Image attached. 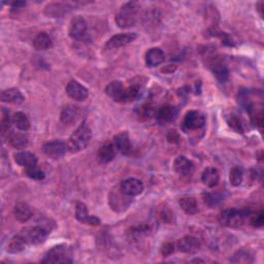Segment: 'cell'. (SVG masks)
<instances>
[{
	"label": "cell",
	"instance_id": "6da1fadb",
	"mask_svg": "<svg viewBox=\"0 0 264 264\" xmlns=\"http://www.w3.org/2000/svg\"><path fill=\"white\" fill-rule=\"evenodd\" d=\"M92 138V131L86 122H82L70 136L68 146L70 153H78L88 146Z\"/></svg>",
	"mask_w": 264,
	"mask_h": 264
},
{
	"label": "cell",
	"instance_id": "7a4b0ae2",
	"mask_svg": "<svg viewBox=\"0 0 264 264\" xmlns=\"http://www.w3.org/2000/svg\"><path fill=\"white\" fill-rule=\"evenodd\" d=\"M138 10L140 6L138 2H130L125 4L114 16L116 24L122 29L136 26L138 18Z\"/></svg>",
	"mask_w": 264,
	"mask_h": 264
},
{
	"label": "cell",
	"instance_id": "3957f363",
	"mask_svg": "<svg viewBox=\"0 0 264 264\" xmlns=\"http://www.w3.org/2000/svg\"><path fill=\"white\" fill-rule=\"evenodd\" d=\"M251 212L246 208H228L221 212L219 222L228 228H240L250 217Z\"/></svg>",
	"mask_w": 264,
	"mask_h": 264
},
{
	"label": "cell",
	"instance_id": "277c9868",
	"mask_svg": "<svg viewBox=\"0 0 264 264\" xmlns=\"http://www.w3.org/2000/svg\"><path fill=\"white\" fill-rule=\"evenodd\" d=\"M42 263H72V252L70 248L66 244H58L50 249L44 259Z\"/></svg>",
	"mask_w": 264,
	"mask_h": 264
},
{
	"label": "cell",
	"instance_id": "5b68a950",
	"mask_svg": "<svg viewBox=\"0 0 264 264\" xmlns=\"http://www.w3.org/2000/svg\"><path fill=\"white\" fill-rule=\"evenodd\" d=\"M50 231L42 226H31L23 229L19 234L27 244L38 246L46 242Z\"/></svg>",
	"mask_w": 264,
	"mask_h": 264
},
{
	"label": "cell",
	"instance_id": "8992f818",
	"mask_svg": "<svg viewBox=\"0 0 264 264\" xmlns=\"http://www.w3.org/2000/svg\"><path fill=\"white\" fill-rule=\"evenodd\" d=\"M206 117L204 114L198 110H190L185 114V118L182 123V129L185 132L198 130L204 126Z\"/></svg>",
	"mask_w": 264,
	"mask_h": 264
},
{
	"label": "cell",
	"instance_id": "52a82bcc",
	"mask_svg": "<svg viewBox=\"0 0 264 264\" xmlns=\"http://www.w3.org/2000/svg\"><path fill=\"white\" fill-rule=\"evenodd\" d=\"M70 36L74 40H85L88 36V24L80 16H76L70 25Z\"/></svg>",
	"mask_w": 264,
	"mask_h": 264
},
{
	"label": "cell",
	"instance_id": "ba28073f",
	"mask_svg": "<svg viewBox=\"0 0 264 264\" xmlns=\"http://www.w3.org/2000/svg\"><path fill=\"white\" fill-rule=\"evenodd\" d=\"M42 150L48 158L57 160L64 157L66 152L68 151V144L62 140H53L44 144Z\"/></svg>",
	"mask_w": 264,
	"mask_h": 264
},
{
	"label": "cell",
	"instance_id": "9c48e42d",
	"mask_svg": "<svg viewBox=\"0 0 264 264\" xmlns=\"http://www.w3.org/2000/svg\"><path fill=\"white\" fill-rule=\"evenodd\" d=\"M138 36L136 33H120V34H116L114 36H112L104 46V48L106 51H112V50H117L120 48H123L127 44H129L130 42H134L136 40Z\"/></svg>",
	"mask_w": 264,
	"mask_h": 264
},
{
	"label": "cell",
	"instance_id": "30bf717a",
	"mask_svg": "<svg viewBox=\"0 0 264 264\" xmlns=\"http://www.w3.org/2000/svg\"><path fill=\"white\" fill-rule=\"evenodd\" d=\"M130 196L124 194L121 189L119 188L118 190L116 191H112L110 195V208L117 212H123L125 210L130 202H131V200L129 198Z\"/></svg>",
	"mask_w": 264,
	"mask_h": 264
},
{
	"label": "cell",
	"instance_id": "8fae6325",
	"mask_svg": "<svg viewBox=\"0 0 264 264\" xmlns=\"http://www.w3.org/2000/svg\"><path fill=\"white\" fill-rule=\"evenodd\" d=\"M119 188L124 194L130 197H134L142 194L144 189V186L140 180L136 178H129L121 182Z\"/></svg>",
	"mask_w": 264,
	"mask_h": 264
},
{
	"label": "cell",
	"instance_id": "7c38bea8",
	"mask_svg": "<svg viewBox=\"0 0 264 264\" xmlns=\"http://www.w3.org/2000/svg\"><path fill=\"white\" fill-rule=\"evenodd\" d=\"M66 93L76 102H84L89 95L88 89L76 80H70L68 86H66Z\"/></svg>",
	"mask_w": 264,
	"mask_h": 264
},
{
	"label": "cell",
	"instance_id": "4fadbf2b",
	"mask_svg": "<svg viewBox=\"0 0 264 264\" xmlns=\"http://www.w3.org/2000/svg\"><path fill=\"white\" fill-rule=\"evenodd\" d=\"M76 218L82 224L92 226H98L102 223L100 219H98L94 216H90L87 206L82 202H76Z\"/></svg>",
	"mask_w": 264,
	"mask_h": 264
},
{
	"label": "cell",
	"instance_id": "5bb4252c",
	"mask_svg": "<svg viewBox=\"0 0 264 264\" xmlns=\"http://www.w3.org/2000/svg\"><path fill=\"white\" fill-rule=\"evenodd\" d=\"M202 242L195 236H187L182 238L178 242V249L182 253H186V254H194L198 250L200 249Z\"/></svg>",
	"mask_w": 264,
	"mask_h": 264
},
{
	"label": "cell",
	"instance_id": "9a60e30c",
	"mask_svg": "<svg viewBox=\"0 0 264 264\" xmlns=\"http://www.w3.org/2000/svg\"><path fill=\"white\" fill-rule=\"evenodd\" d=\"M174 168L182 176H190L195 170V165L193 161L180 155L176 158L174 162Z\"/></svg>",
	"mask_w": 264,
	"mask_h": 264
},
{
	"label": "cell",
	"instance_id": "2e32d148",
	"mask_svg": "<svg viewBox=\"0 0 264 264\" xmlns=\"http://www.w3.org/2000/svg\"><path fill=\"white\" fill-rule=\"evenodd\" d=\"M106 93L114 102H125V87L120 80L110 82L106 87Z\"/></svg>",
	"mask_w": 264,
	"mask_h": 264
},
{
	"label": "cell",
	"instance_id": "e0dca14e",
	"mask_svg": "<svg viewBox=\"0 0 264 264\" xmlns=\"http://www.w3.org/2000/svg\"><path fill=\"white\" fill-rule=\"evenodd\" d=\"M114 144L117 148V151L122 153L123 155H130L134 151V146L130 142V138L128 132L122 131L119 134L114 138Z\"/></svg>",
	"mask_w": 264,
	"mask_h": 264
},
{
	"label": "cell",
	"instance_id": "ac0fdd59",
	"mask_svg": "<svg viewBox=\"0 0 264 264\" xmlns=\"http://www.w3.org/2000/svg\"><path fill=\"white\" fill-rule=\"evenodd\" d=\"M117 155V148L112 142H104L97 152V161L100 164H108L112 162Z\"/></svg>",
	"mask_w": 264,
	"mask_h": 264
},
{
	"label": "cell",
	"instance_id": "d6986e66",
	"mask_svg": "<svg viewBox=\"0 0 264 264\" xmlns=\"http://www.w3.org/2000/svg\"><path fill=\"white\" fill-rule=\"evenodd\" d=\"M80 110L78 106L68 104L63 106L60 114V119L61 122L64 123L65 125H70L76 122V120L80 118Z\"/></svg>",
	"mask_w": 264,
	"mask_h": 264
},
{
	"label": "cell",
	"instance_id": "ffe728a7",
	"mask_svg": "<svg viewBox=\"0 0 264 264\" xmlns=\"http://www.w3.org/2000/svg\"><path fill=\"white\" fill-rule=\"evenodd\" d=\"M178 114V110L170 104H165L159 108L156 112V119L160 123L172 122Z\"/></svg>",
	"mask_w": 264,
	"mask_h": 264
},
{
	"label": "cell",
	"instance_id": "44dd1931",
	"mask_svg": "<svg viewBox=\"0 0 264 264\" xmlns=\"http://www.w3.org/2000/svg\"><path fill=\"white\" fill-rule=\"evenodd\" d=\"M146 64L148 68H156L165 60L164 52L159 48H152L146 53Z\"/></svg>",
	"mask_w": 264,
	"mask_h": 264
},
{
	"label": "cell",
	"instance_id": "7402d4cb",
	"mask_svg": "<svg viewBox=\"0 0 264 264\" xmlns=\"http://www.w3.org/2000/svg\"><path fill=\"white\" fill-rule=\"evenodd\" d=\"M14 159L16 164L25 168L36 166V164H38V157L34 154H32L27 151L16 153L14 155Z\"/></svg>",
	"mask_w": 264,
	"mask_h": 264
},
{
	"label": "cell",
	"instance_id": "603a6c76",
	"mask_svg": "<svg viewBox=\"0 0 264 264\" xmlns=\"http://www.w3.org/2000/svg\"><path fill=\"white\" fill-rule=\"evenodd\" d=\"M24 100H25V97L19 89L10 88V89H6V90L2 92V102L19 106V104H23Z\"/></svg>",
	"mask_w": 264,
	"mask_h": 264
},
{
	"label": "cell",
	"instance_id": "cb8c5ba5",
	"mask_svg": "<svg viewBox=\"0 0 264 264\" xmlns=\"http://www.w3.org/2000/svg\"><path fill=\"white\" fill-rule=\"evenodd\" d=\"M14 214V218L16 219V221H19L21 223H25L29 221L33 216V212H32L31 206L27 202H18L16 204Z\"/></svg>",
	"mask_w": 264,
	"mask_h": 264
},
{
	"label": "cell",
	"instance_id": "d4e9b609",
	"mask_svg": "<svg viewBox=\"0 0 264 264\" xmlns=\"http://www.w3.org/2000/svg\"><path fill=\"white\" fill-rule=\"evenodd\" d=\"M202 183L208 188L216 187L219 184L220 180V174L218 170L214 168H206L202 174Z\"/></svg>",
	"mask_w": 264,
	"mask_h": 264
},
{
	"label": "cell",
	"instance_id": "484cf974",
	"mask_svg": "<svg viewBox=\"0 0 264 264\" xmlns=\"http://www.w3.org/2000/svg\"><path fill=\"white\" fill-rule=\"evenodd\" d=\"M210 64V68H212V72L214 76H216L217 80L220 82H225L229 78V70L226 66L220 60L216 58H212V61Z\"/></svg>",
	"mask_w": 264,
	"mask_h": 264
},
{
	"label": "cell",
	"instance_id": "4316f807",
	"mask_svg": "<svg viewBox=\"0 0 264 264\" xmlns=\"http://www.w3.org/2000/svg\"><path fill=\"white\" fill-rule=\"evenodd\" d=\"M70 8H72L70 4L54 2V4H50L48 6H46L44 12L46 16H51V18H58V16H61L65 12H68Z\"/></svg>",
	"mask_w": 264,
	"mask_h": 264
},
{
	"label": "cell",
	"instance_id": "83f0119b",
	"mask_svg": "<svg viewBox=\"0 0 264 264\" xmlns=\"http://www.w3.org/2000/svg\"><path fill=\"white\" fill-rule=\"evenodd\" d=\"M10 144L16 148V150H23L28 146V138L21 132H10L6 138Z\"/></svg>",
	"mask_w": 264,
	"mask_h": 264
},
{
	"label": "cell",
	"instance_id": "f1b7e54d",
	"mask_svg": "<svg viewBox=\"0 0 264 264\" xmlns=\"http://www.w3.org/2000/svg\"><path fill=\"white\" fill-rule=\"evenodd\" d=\"M180 208L188 214H195L198 212V204L194 197L192 196H183L178 200Z\"/></svg>",
	"mask_w": 264,
	"mask_h": 264
},
{
	"label": "cell",
	"instance_id": "f546056e",
	"mask_svg": "<svg viewBox=\"0 0 264 264\" xmlns=\"http://www.w3.org/2000/svg\"><path fill=\"white\" fill-rule=\"evenodd\" d=\"M33 46L38 51H46L53 46V42L50 36L46 32H40L36 38L33 40Z\"/></svg>",
	"mask_w": 264,
	"mask_h": 264
},
{
	"label": "cell",
	"instance_id": "4dcf8cb0",
	"mask_svg": "<svg viewBox=\"0 0 264 264\" xmlns=\"http://www.w3.org/2000/svg\"><path fill=\"white\" fill-rule=\"evenodd\" d=\"M150 232H151V227L146 224H142V225L131 227L128 230V236L131 240H138L150 234Z\"/></svg>",
	"mask_w": 264,
	"mask_h": 264
},
{
	"label": "cell",
	"instance_id": "1f68e13d",
	"mask_svg": "<svg viewBox=\"0 0 264 264\" xmlns=\"http://www.w3.org/2000/svg\"><path fill=\"white\" fill-rule=\"evenodd\" d=\"M26 246H28V244H26L24 238L20 234H16L10 240L8 246V252L12 253V254L20 253V252L25 250Z\"/></svg>",
	"mask_w": 264,
	"mask_h": 264
},
{
	"label": "cell",
	"instance_id": "d6a6232c",
	"mask_svg": "<svg viewBox=\"0 0 264 264\" xmlns=\"http://www.w3.org/2000/svg\"><path fill=\"white\" fill-rule=\"evenodd\" d=\"M12 124L21 131H28L30 129V121L27 116L22 112H16L12 116Z\"/></svg>",
	"mask_w": 264,
	"mask_h": 264
},
{
	"label": "cell",
	"instance_id": "836d02e7",
	"mask_svg": "<svg viewBox=\"0 0 264 264\" xmlns=\"http://www.w3.org/2000/svg\"><path fill=\"white\" fill-rule=\"evenodd\" d=\"M229 180H230V184L234 187H238L240 185H242V180H244L242 168L240 166H234L231 168Z\"/></svg>",
	"mask_w": 264,
	"mask_h": 264
},
{
	"label": "cell",
	"instance_id": "e575fe53",
	"mask_svg": "<svg viewBox=\"0 0 264 264\" xmlns=\"http://www.w3.org/2000/svg\"><path fill=\"white\" fill-rule=\"evenodd\" d=\"M10 123H12V120L10 118V112L6 108H2V136H8V134L12 132L10 130Z\"/></svg>",
	"mask_w": 264,
	"mask_h": 264
},
{
	"label": "cell",
	"instance_id": "d590c367",
	"mask_svg": "<svg viewBox=\"0 0 264 264\" xmlns=\"http://www.w3.org/2000/svg\"><path fill=\"white\" fill-rule=\"evenodd\" d=\"M230 261L234 263H251L253 262V258L248 251L240 250L230 259Z\"/></svg>",
	"mask_w": 264,
	"mask_h": 264
},
{
	"label": "cell",
	"instance_id": "8d00e7d4",
	"mask_svg": "<svg viewBox=\"0 0 264 264\" xmlns=\"http://www.w3.org/2000/svg\"><path fill=\"white\" fill-rule=\"evenodd\" d=\"M159 217L164 223L166 224H174L176 221L174 214L168 206H163L159 210Z\"/></svg>",
	"mask_w": 264,
	"mask_h": 264
},
{
	"label": "cell",
	"instance_id": "74e56055",
	"mask_svg": "<svg viewBox=\"0 0 264 264\" xmlns=\"http://www.w3.org/2000/svg\"><path fill=\"white\" fill-rule=\"evenodd\" d=\"M204 202L210 206V208H214L218 206L221 200H222V196L219 193H204Z\"/></svg>",
	"mask_w": 264,
	"mask_h": 264
},
{
	"label": "cell",
	"instance_id": "f35d334b",
	"mask_svg": "<svg viewBox=\"0 0 264 264\" xmlns=\"http://www.w3.org/2000/svg\"><path fill=\"white\" fill-rule=\"evenodd\" d=\"M228 124L229 126L232 128L234 130H236L238 134H244V122L242 120L238 117L236 114H232L230 117V119L228 120Z\"/></svg>",
	"mask_w": 264,
	"mask_h": 264
},
{
	"label": "cell",
	"instance_id": "ab89813d",
	"mask_svg": "<svg viewBox=\"0 0 264 264\" xmlns=\"http://www.w3.org/2000/svg\"><path fill=\"white\" fill-rule=\"evenodd\" d=\"M25 174L32 178V180H42L44 178V174L42 170H40L38 166H33V168H25Z\"/></svg>",
	"mask_w": 264,
	"mask_h": 264
},
{
	"label": "cell",
	"instance_id": "60d3db41",
	"mask_svg": "<svg viewBox=\"0 0 264 264\" xmlns=\"http://www.w3.org/2000/svg\"><path fill=\"white\" fill-rule=\"evenodd\" d=\"M250 222L254 227H261L263 225L264 222V217H263V210H260L256 214H250Z\"/></svg>",
	"mask_w": 264,
	"mask_h": 264
},
{
	"label": "cell",
	"instance_id": "b9f144b4",
	"mask_svg": "<svg viewBox=\"0 0 264 264\" xmlns=\"http://www.w3.org/2000/svg\"><path fill=\"white\" fill-rule=\"evenodd\" d=\"M174 244L172 242H165L163 246H162V248H161V254L163 255V256H165V257H166V256H170V255H172L174 252Z\"/></svg>",
	"mask_w": 264,
	"mask_h": 264
},
{
	"label": "cell",
	"instance_id": "7bdbcfd3",
	"mask_svg": "<svg viewBox=\"0 0 264 264\" xmlns=\"http://www.w3.org/2000/svg\"><path fill=\"white\" fill-rule=\"evenodd\" d=\"M180 134L176 130H170L168 134V140L170 144H178L180 142Z\"/></svg>",
	"mask_w": 264,
	"mask_h": 264
},
{
	"label": "cell",
	"instance_id": "ee69618b",
	"mask_svg": "<svg viewBox=\"0 0 264 264\" xmlns=\"http://www.w3.org/2000/svg\"><path fill=\"white\" fill-rule=\"evenodd\" d=\"M8 4H10L12 6V8H21L26 6V2H10Z\"/></svg>",
	"mask_w": 264,
	"mask_h": 264
}]
</instances>
